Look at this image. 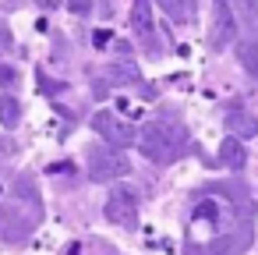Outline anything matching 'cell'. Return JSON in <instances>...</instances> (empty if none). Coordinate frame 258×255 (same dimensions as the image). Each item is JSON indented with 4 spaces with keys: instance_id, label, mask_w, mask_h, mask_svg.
<instances>
[{
    "instance_id": "cell-12",
    "label": "cell",
    "mask_w": 258,
    "mask_h": 255,
    "mask_svg": "<svg viewBox=\"0 0 258 255\" xmlns=\"http://www.w3.org/2000/svg\"><path fill=\"white\" fill-rule=\"evenodd\" d=\"M22 121V103L15 96H0V124L4 128H15Z\"/></svg>"
},
{
    "instance_id": "cell-16",
    "label": "cell",
    "mask_w": 258,
    "mask_h": 255,
    "mask_svg": "<svg viewBox=\"0 0 258 255\" xmlns=\"http://www.w3.org/2000/svg\"><path fill=\"white\" fill-rule=\"evenodd\" d=\"M36 4H39V8H43V11H53V8H57V4H60V0H36Z\"/></svg>"
},
{
    "instance_id": "cell-2",
    "label": "cell",
    "mask_w": 258,
    "mask_h": 255,
    "mask_svg": "<svg viewBox=\"0 0 258 255\" xmlns=\"http://www.w3.org/2000/svg\"><path fill=\"white\" fill-rule=\"evenodd\" d=\"M131 174V160L113 149V145H92L89 149V177L106 184V181H117V177H127Z\"/></svg>"
},
{
    "instance_id": "cell-15",
    "label": "cell",
    "mask_w": 258,
    "mask_h": 255,
    "mask_svg": "<svg viewBox=\"0 0 258 255\" xmlns=\"http://www.w3.org/2000/svg\"><path fill=\"white\" fill-rule=\"evenodd\" d=\"M8 46H11V36H8V32H4V29H0V54H4V50H8Z\"/></svg>"
},
{
    "instance_id": "cell-11",
    "label": "cell",
    "mask_w": 258,
    "mask_h": 255,
    "mask_svg": "<svg viewBox=\"0 0 258 255\" xmlns=\"http://www.w3.org/2000/svg\"><path fill=\"white\" fill-rule=\"evenodd\" d=\"M237 61H240V68H244L251 78H258V39L240 43V46H237Z\"/></svg>"
},
{
    "instance_id": "cell-17",
    "label": "cell",
    "mask_w": 258,
    "mask_h": 255,
    "mask_svg": "<svg viewBox=\"0 0 258 255\" xmlns=\"http://www.w3.org/2000/svg\"><path fill=\"white\" fill-rule=\"evenodd\" d=\"M4 152H15V145L11 142H0V160H4Z\"/></svg>"
},
{
    "instance_id": "cell-9",
    "label": "cell",
    "mask_w": 258,
    "mask_h": 255,
    "mask_svg": "<svg viewBox=\"0 0 258 255\" xmlns=\"http://www.w3.org/2000/svg\"><path fill=\"white\" fill-rule=\"evenodd\" d=\"M159 4V11L170 18V22H177V25H187L191 18H195V0H156Z\"/></svg>"
},
{
    "instance_id": "cell-8",
    "label": "cell",
    "mask_w": 258,
    "mask_h": 255,
    "mask_svg": "<svg viewBox=\"0 0 258 255\" xmlns=\"http://www.w3.org/2000/svg\"><path fill=\"white\" fill-rule=\"evenodd\" d=\"M226 128L233 131V138H254L258 135V117L244 114V110H230L226 114Z\"/></svg>"
},
{
    "instance_id": "cell-10",
    "label": "cell",
    "mask_w": 258,
    "mask_h": 255,
    "mask_svg": "<svg viewBox=\"0 0 258 255\" xmlns=\"http://www.w3.org/2000/svg\"><path fill=\"white\" fill-rule=\"evenodd\" d=\"M219 160H223V167H230V170H244L247 152H244V145L230 135V138H223V145H219Z\"/></svg>"
},
{
    "instance_id": "cell-3",
    "label": "cell",
    "mask_w": 258,
    "mask_h": 255,
    "mask_svg": "<svg viewBox=\"0 0 258 255\" xmlns=\"http://www.w3.org/2000/svg\"><path fill=\"white\" fill-rule=\"evenodd\" d=\"M92 128H96V135H99L106 145H113V149H127V145L138 142V131H135L127 121H120L117 114H110V110H99V114L92 117Z\"/></svg>"
},
{
    "instance_id": "cell-6",
    "label": "cell",
    "mask_w": 258,
    "mask_h": 255,
    "mask_svg": "<svg viewBox=\"0 0 258 255\" xmlns=\"http://www.w3.org/2000/svg\"><path fill=\"white\" fill-rule=\"evenodd\" d=\"M131 29H135V36L145 43V50L149 54H156L159 46H156V22H152V8H149V0H135L131 4Z\"/></svg>"
},
{
    "instance_id": "cell-4",
    "label": "cell",
    "mask_w": 258,
    "mask_h": 255,
    "mask_svg": "<svg viewBox=\"0 0 258 255\" xmlns=\"http://www.w3.org/2000/svg\"><path fill=\"white\" fill-rule=\"evenodd\" d=\"M103 213H106L110 223L131 230L138 223V198H135V191L131 188H113L110 198H106V206H103Z\"/></svg>"
},
{
    "instance_id": "cell-13",
    "label": "cell",
    "mask_w": 258,
    "mask_h": 255,
    "mask_svg": "<svg viewBox=\"0 0 258 255\" xmlns=\"http://www.w3.org/2000/svg\"><path fill=\"white\" fill-rule=\"evenodd\" d=\"M68 11L71 15H89L92 11V0H68Z\"/></svg>"
},
{
    "instance_id": "cell-5",
    "label": "cell",
    "mask_w": 258,
    "mask_h": 255,
    "mask_svg": "<svg viewBox=\"0 0 258 255\" xmlns=\"http://www.w3.org/2000/svg\"><path fill=\"white\" fill-rule=\"evenodd\" d=\"M237 39V22L226 8V0H212V25H209V43L212 50H226Z\"/></svg>"
},
{
    "instance_id": "cell-1",
    "label": "cell",
    "mask_w": 258,
    "mask_h": 255,
    "mask_svg": "<svg viewBox=\"0 0 258 255\" xmlns=\"http://www.w3.org/2000/svg\"><path fill=\"white\" fill-rule=\"evenodd\" d=\"M184 142H187L184 128L173 124V121H166V117L149 121V124L142 128V135H138V149H142V156H145L149 163H159V167L173 163V160L180 156Z\"/></svg>"
},
{
    "instance_id": "cell-7",
    "label": "cell",
    "mask_w": 258,
    "mask_h": 255,
    "mask_svg": "<svg viewBox=\"0 0 258 255\" xmlns=\"http://www.w3.org/2000/svg\"><path fill=\"white\" fill-rule=\"evenodd\" d=\"M226 8L237 25H244L251 36H258V0H226Z\"/></svg>"
},
{
    "instance_id": "cell-14",
    "label": "cell",
    "mask_w": 258,
    "mask_h": 255,
    "mask_svg": "<svg viewBox=\"0 0 258 255\" xmlns=\"http://www.w3.org/2000/svg\"><path fill=\"white\" fill-rule=\"evenodd\" d=\"M18 82V71L8 68V64H0V85H15Z\"/></svg>"
}]
</instances>
